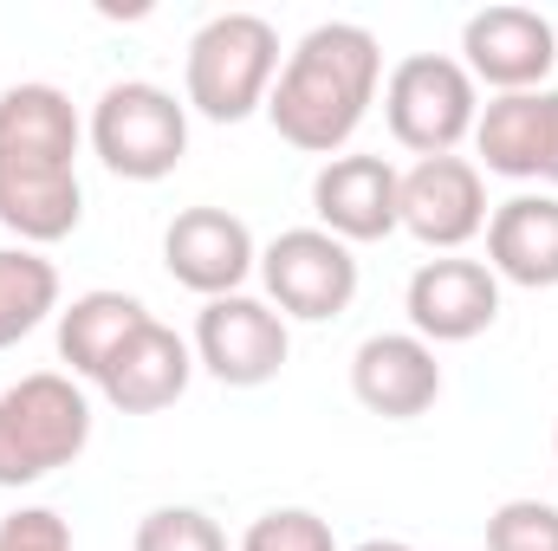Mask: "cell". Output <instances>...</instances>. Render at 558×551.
I'll use <instances>...</instances> for the list:
<instances>
[{
  "instance_id": "cell-1",
  "label": "cell",
  "mask_w": 558,
  "mask_h": 551,
  "mask_svg": "<svg viewBox=\"0 0 558 551\" xmlns=\"http://www.w3.org/2000/svg\"><path fill=\"white\" fill-rule=\"evenodd\" d=\"M85 124L59 85H7L0 91V228L20 247H52L78 234L85 188H78Z\"/></svg>"
},
{
  "instance_id": "cell-2",
  "label": "cell",
  "mask_w": 558,
  "mask_h": 551,
  "mask_svg": "<svg viewBox=\"0 0 558 551\" xmlns=\"http://www.w3.org/2000/svg\"><path fill=\"white\" fill-rule=\"evenodd\" d=\"M377 85H384L377 33L357 26V20H325L286 52L274 98H267V124L299 156H325L331 162L344 143L357 137V124L371 118Z\"/></svg>"
},
{
  "instance_id": "cell-3",
  "label": "cell",
  "mask_w": 558,
  "mask_h": 551,
  "mask_svg": "<svg viewBox=\"0 0 558 551\" xmlns=\"http://www.w3.org/2000/svg\"><path fill=\"white\" fill-rule=\"evenodd\" d=\"M279 78V33L260 13H215L182 59V105L208 124H247Z\"/></svg>"
},
{
  "instance_id": "cell-4",
  "label": "cell",
  "mask_w": 558,
  "mask_h": 551,
  "mask_svg": "<svg viewBox=\"0 0 558 551\" xmlns=\"http://www.w3.org/2000/svg\"><path fill=\"white\" fill-rule=\"evenodd\" d=\"M92 448V396L65 370H33L0 390V487H39Z\"/></svg>"
},
{
  "instance_id": "cell-5",
  "label": "cell",
  "mask_w": 558,
  "mask_h": 551,
  "mask_svg": "<svg viewBox=\"0 0 558 551\" xmlns=\"http://www.w3.org/2000/svg\"><path fill=\"white\" fill-rule=\"evenodd\" d=\"M85 137L118 182H162L189 156V105H175V91H162L149 78H118L92 105Z\"/></svg>"
},
{
  "instance_id": "cell-6",
  "label": "cell",
  "mask_w": 558,
  "mask_h": 551,
  "mask_svg": "<svg viewBox=\"0 0 558 551\" xmlns=\"http://www.w3.org/2000/svg\"><path fill=\"white\" fill-rule=\"evenodd\" d=\"M474 118H481V85L468 78L461 59L410 52V59L390 65V78H384V124L416 162L422 156H454L474 137Z\"/></svg>"
},
{
  "instance_id": "cell-7",
  "label": "cell",
  "mask_w": 558,
  "mask_h": 551,
  "mask_svg": "<svg viewBox=\"0 0 558 551\" xmlns=\"http://www.w3.org/2000/svg\"><path fill=\"white\" fill-rule=\"evenodd\" d=\"M260 285L286 325H325L357 298V254L325 228H286L260 247Z\"/></svg>"
},
{
  "instance_id": "cell-8",
  "label": "cell",
  "mask_w": 558,
  "mask_h": 551,
  "mask_svg": "<svg viewBox=\"0 0 558 551\" xmlns=\"http://www.w3.org/2000/svg\"><path fill=\"white\" fill-rule=\"evenodd\" d=\"M195 370H208L221 390H260L274 383L292 357V331L267 298H247V292H228V298H208L202 318H195Z\"/></svg>"
},
{
  "instance_id": "cell-9",
  "label": "cell",
  "mask_w": 558,
  "mask_h": 551,
  "mask_svg": "<svg viewBox=\"0 0 558 551\" xmlns=\"http://www.w3.org/2000/svg\"><path fill=\"white\" fill-rule=\"evenodd\" d=\"M461 65L474 85L507 91H539L558 65V26L539 7H481L461 26Z\"/></svg>"
},
{
  "instance_id": "cell-10",
  "label": "cell",
  "mask_w": 558,
  "mask_h": 551,
  "mask_svg": "<svg viewBox=\"0 0 558 551\" xmlns=\"http://www.w3.org/2000/svg\"><path fill=\"white\" fill-rule=\"evenodd\" d=\"M312 215L344 247L390 241L403 228V169L390 156H331L312 175Z\"/></svg>"
},
{
  "instance_id": "cell-11",
  "label": "cell",
  "mask_w": 558,
  "mask_h": 551,
  "mask_svg": "<svg viewBox=\"0 0 558 551\" xmlns=\"http://www.w3.org/2000/svg\"><path fill=\"white\" fill-rule=\"evenodd\" d=\"M487 175L468 156H422L403 169V234H416L428 254H461L474 234H487Z\"/></svg>"
},
{
  "instance_id": "cell-12",
  "label": "cell",
  "mask_w": 558,
  "mask_h": 551,
  "mask_svg": "<svg viewBox=\"0 0 558 551\" xmlns=\"http://www.w3.org/2000/svg\"><path fill=\"white\" fill-rule=\"evenodd\" d=\"M403 311L422 344H474L500 318V279L487 273V260H461V254L422 260L410 273Z\"/></svg>"
},
{
  "instance_id": "cell-13",
  "label": "cell",
  "mask_w": 558,
  "mask_h": 551,
  "mask_svg": "<svg viewBox=\"0 0 558 551\" xmlns=\"http://www.w3.org/2000/svg\"><path fill=\"white\" fill-rule=\"evenodd\" d=\"M162 267H169L175 285H189L208 305V298L241 292L247 273H260V247H254L241 215H228V208H182L169 221V234H162Z\"/></svg>"
},
{
  "instance_id": "cell-14",
  "label": "cell",
  "mask_w": 558,
  "mask_h": 551,
  "mask_svg": "<svg viewBox=\"0 0 558 551\" xmlns=\"http://www.w3.org/2000/svg\"><path fill=\"white\" fill-rule=\"evenodd\" d=\"M474 149H481V175L558 188V91L539 85V91L487 98L474 118Z\"/></svg>"
},
{
  "instance_id": "cell-15",
  "label": "cell",
  "mask_w": 558,
  "mask_h": 551,
  "mask_svg": "<svg viewBox=\"0 0 558 551\" xmlns=\"http://www.w3.org/2000/svg\"><path fill=\"white\" fill-rule=\"evenodd\" d=\"M351 396L384 421H416L441 403V364L435 344L416 331H377L351 351Z\"/></svg>"
},
{
  "instance_id": "cell-16",
  "label": "cell",
  "mask_w": 558,
  "mask_h": 551,
  "mask_svg": "<svg viewBox=\"0 0 558 551\" xmlns=\"http://www.w3.org/2000/svg\"><path fill=\"white\" fill-rule=\"evenodd\" d=\"M189 377H195V351H189V338L169 331L162 318H149L137 338L105 364L98 396H105L118 415H162L169 403H182Z\"/></svg>"
},
{
  "instance_id": "cell-17",
  "label": "cell",
  "mask_w": 558,
  "mask_h": 551,
  "mask_svg": "<svg viewBox=\"0 0 558 551\" xmlns=\"http://www.w3.org/2000/svg\"><path fill=\"white\" fill-rule=\"evenodd\" d=\"M487 273L526 292L558 285V195H513L487 215Z\"/></svg>"
},
{
  "instance_id": "cell-18",
  "label": "cell",
  "mask_w": 558,
  "mask_h": 551,
  "mask_svg": "<svg viewBox=\"0 0 558 551\" xmlns=\"http://www.w3.org/2000/svg\"><path fill=\"white\" fill-rule=\"evenodd\" d=\"M149 318H156V311L143 305L137 292H111V285L78 292V298L59 311V364H65V377L98 383V377H105V364L137 338Z\"/></svg>"
},
{
  "instance_id": "cell-19",
  "label": "cell",
  "mask_w": 558,
  "mask_h": 551,
  "mask_svg": "<svg viewBox=\"0 0 558 551\" xmlns=\"http://www.w3.org/2000/svg\"><path fill=\"white\" fill-rule=\"evenodd\" d=\"M46 318H59V267L39 247H0V351L33 338Z\"/></svg>"
},
{
  "instance_id": "cell-20",
  "label": "cell",
  "mask_w": 558,
  "mask_h": 551,
  "mask_svg": "<svg viewBox=\"0 0 558 551\" xmlns=\"http://www.w3.org/2000/svg\"><path fill=\"white\" fill-rule=\"evenodd\" d=\"M131 551H228V532L202 506H156L137 519Z\"/></svg>"
},
{
  "instance_id": "cell-21",
  "label": "cell",
  "mask_w": 558,
  "mask_h": 551,
  "mask_svg": "<svg viewBox=\"0 0 558 551\" xmlns=\"http://www.w3.org/2000/svg\"><path fill=\"white\" fill-rule=\"evenodd\" d=\"M241 551H338V539H331V526H325L318 513H305V506H274V513H260V519L241 532Z\"/></svg>"
},
{
  "instance_id": "cell-22",
  "label": "cell",
  "mask_w": 558,
  "mask_h": 551,
  "mask_svg": "<svg viewBox=\"0 0 558 551\" xmlns=\"http://www.w3.org/2000/svg\"><path fill=\"white\" fill-rule=\"evenodd\" d=\"M487 551H558V506H546V500H507V506H494Z\"/></svg>"
},
{
  "instance_id": "cell-23",
  "label": "cell",
  "mask_w": 558,
  "mask_h": 551,
  "mask_svg": "<svg viewBox=\"0 0 558 551\" xmlns=\"http://www.w3.org/2000/svg\"><path fill=\"white\" fill-rule=\"evenodd\" d=\"M0 551H72V526L52 506H20L0 519Z\"/></svg>"
},
{
  "instance_id": "cell-24",
  "label": "cell",
  "mask_w": 558,
  "mask_h": 551,
  "mask_svg": "<svg viewBox=\"0 0 558 551\" xmlns=\"http://www.w3.org/2000/svg\"><path fill=\"white\" fill-rule=\"evenodd\" d=\"M351 551H410L403 539H364V546H351Z\"/></svg>"
},
{
  "instance_id": "cell-25",
  "label": "cell",
  "mask_w": 558,
  "mask_h": 551,
  "mask_svg": "<svg viewBox=\"0 0 558 551\" xmlns=\"http://www.w3.org/2000/svg\"><path fill=\"white\" fill-rule=\"evenodd\" d=\"M553 454H558V421H553Z\"/></svg>"
}]
</instances>
